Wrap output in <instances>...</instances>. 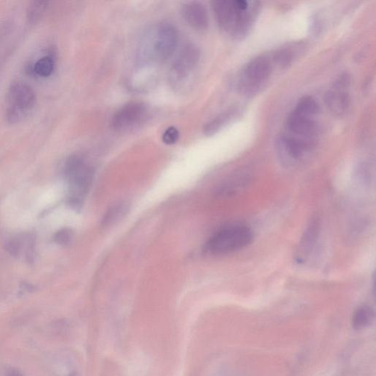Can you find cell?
Wrapping results in <instances>:
<instances>
[{
    "mask_svg": "<svg viewBox=\"0 0 376 376\" xmlns=\"http://www.w3.org/2000/svg\"><path fill=\"white\" fill-rule=\"evenodd\" d=\"M213 9L220 29L235 39H243L252 29L260 10L258 2L215 1Z\"/></svg>",
    "mask_w": 376,
    "mask_h": 376,
    "instance_id": "6da1fadb",
    "label": "cell"
},
{
    "mask_svg": "<svg viewBox=\"0 0 376 376\" xmlns=\"http://www.w3.org/2000/svg\"><path fill=\"white\" fill-rule=\"evenodd\" d=\"M178 43L176 29L170 24H160L146 33L138 48L142 64L162 62L175 52Z\"/></svg>",
    "mask_w": 376,
    "mask_h": 376,
    "instance_id": "7a4b0ae2",
    "label": "cell"
},
{
    "mask_svg": "<svg viewBox=\"0 0 376 376\" xmlns=\"http://www.w3.org/2000/svg\"><path fill=\"white\" fill-rule=\"evenodd\" d=\"M253 239L252 229L246 226H226L209 239L205 250L208 254L216 256L231 254L252 243Z\"/></svg>",
    "mask_w": 376,
    "mask_h": 376,
    "instance_id": "3957f363",
    "label": "cell"
},
{
    "mask_svg": "<svg viewBox=\"0 0 376 376\" xmlns=\"http://www.w3.org/2000/svg\"><path fill=\"white\" fill-rule=\"evenodd\" d=\"M272 73V64L266 56L250 60L243 67L238 80L239 92L253 97L260 92Z\"/></svg>",
    "mask_w": 376,
    "mask_h": 376,
    "instance_id": "277c9868",
    "label": "cell"
},
{
    "mask_svg": "<svg viewBox=\"0 0 376 376\" xmlns=\"http://www.w3.org/2000/svg\"><path fill=\"white\" fill-rule=\"evenodd\" d=\"M65 170L71 187L72 203L79 205L92 185L94 170L84 157L74 155L67 160Z\"/></svg>",
    "mask_w": 376,
    "mask_h": 376,
    "instance_id": "5b68a950",
    "label": "cell"
},
{
    "mask_svg": "<svg viewBox=\"0 0 376 376\" xmlns=\"http://www.w3.org/2000/svg\"><path fill=\"white\" fill-rule=\"evenodd\" d=\"M6 118L14 123L26 118L35 106L36 95L33 88L23 81L11 83L7 92Z\"/></svg>",
    "mask_w": 376,
    "mask_h": 376,
    "instance_id": "8992f818",
    "label": "cell"
},
{
    "mask_svg": "<svg viewBox=\"0 0 376 376\" xmlns=\"http://www.w3.org/2000/svg\"><path fill=\"white\" fill-rule=\"evenodd\" d=\"M148 115V109L140 102H131L125 104L114 115L112 126L118 131L131 130L140 123Z\"/></svg>",
    "mask_w": 376,
    "mask_h": 376,
    "instance_id": "52a82bcc",
    "label": "cell"
},
{
    "mask_svg": "<svg viewBox=\"0 0 376 376\" xmlns=\"http://www.w3.org/2000/svg\"><path fill=\"white\" fill-rule=\"evenodd\" d=\"M199 51L196 46L187 45L174 62L170 78L173 83L184 80L194 71L199 60Z\"/></svg>",
    "mask_w": 376,
    "mask_h": 376,
    "instance_id": "ba28073f",
    "label": "cell"
},
{
    "mask_svg": "<svg viewBox=\"0 0 376 376\" xmlns=\"http://www.w3.org/2000/svg\"><path fill=\"white\" fill-rule=\"evenodd\" d=\"M281 144L284 159L289 163H296L311 151L316 141L287 134L282 137Z\"/></svg>",
    "mask_w": 376,
    "mask_h": 376,
    "instance_id": "9c48e42d",
    "label": "cell"
},
{
    "mask_svg": "<svg viewBox=\"0 0 376 376\" xmlns=\"http://www.w3.org/2000/svg\"><path fill=\"white\" fill-rule=\"evenodd\" d=\"M286 128L289 135L316 141L318 132L317 125L311 117L294 111L287 118Z\"/></svg>",
    "mask_w": 376,
    "mask_h": 376,
    "instance_id": "30bf717a",
    "label": "cell"
},
{
    "mask_svg": "<svg viewBox=\"0 0 376 376\" xmlns=\"http://www.w3.org/2000/svg\"><path fill=\"white\" fill-rule=\"evenodd\" d=\"M183 18L193 28L203 31L207 28L209 17L204 6L199 2L185 4L182 9Z\"/></svg>",
    "mask_w": 376,
    "mask_h": 376,
    "instance_id": "8fae6325",
    "label": "cell"
},
{
    "mask_svg": "<svg viewBox=\"0 0 376 376\" xmlns=\"http://www.w3.org/2000/svg\"><path fill=\"white\" fill-rule=\"evenodd\" d=\"M328 110L334 116H344L350 108V97L345 90L334 89L328 91L324 96Z\"/></svg>",
    "mask_w": 376,
    "mask_h": 376,
    "instance_id": "7c38bea8",
    "label": "cell"
},
{
    "mask_svg": "<svg viewBox=\"0 0 376 376\" xmlns=\"http://www.w3.org/2000/svg\"><path fill=\"white\" fill-rule=\"evenodd\" d=\"M374 310L367 305H363L354 311L352 326L355 330H363L369 327L374 320Z\"/></svg>",
    "mask_w": 376,
    "mask_h": 376,
    "instance_id": "4fadbf2b",
    "label": "cell"
},
{
    "mask_svg": "<svg viewBox=\"0 0 376 376\" xmlns=\"http://www.w3.org/2000/svg\"><path fill=\"white\" fill-rule=\"evenodd\" d=\"M240 111L237 109L229 110L209 122L204 128V133L212 136L219 132L229 121L239 116Z\"/></svg>",
    "mask_w": 376,
    "mask_h": 376,
    "instance_id": "5bb4252c",
    "label": "cell"
},
{
    "mask_svg": "<svg viewBox=\"0 0 376 376\" xmlns=\"http://www.w3.org/2000/svg\"><path fill=\"white\" fill-rule=\"evenodd\" d=\"M129 211V206L125 202L114 204L109 209L102 219V226H111L120 221Z\"/></svg>",
    "mask_w": 376,
    "mask_h": 376,
    "instance_id": "9a60e30c",
    "label": "cell"
},
{
    "mask_svg": "<svg viewBox=\"0 0 376 376\" xmlns=\"http://www.w3.org/2000/svg\"><path fill=\"white\" fill-rule=\"evenodd\" d=\"M55 61L52 55H45L39 58L33 67V72L38 77H48L55 70Z\"/></svg>",
    "mask_w": 376,
    "mask_h": 376,
    "instance_id": "2e32d148",
    "label": "cell"
},
{
    "mask_svg": "<svg viewBox=\"0 0 376 376\" xmlns=\"http://www.w3.org/2000/svg\"><path fill=\"white\" fill-rule=\"evenodd\" d=\"M295 111L308 117L315 116L319 111L317 101L311 96H306L300 99L297 104Z\"/></svg>",
    "mask_w": 376,
    "mask_h": 376,
    "instance_id": "e0dca14e",
    "label": "cell"
},
{
    "mask_svg": "<svg viewBox=\"0 0 376 376\" xmlns=\"http://www.w3.org/2000/svg\"><path fill=\"white\" fill-rule=\"evenodd\" d=\"M49 2L47 1H35L28 7V20L31 25H35L38 22L41 17L43 16L45 11L48 9Z\"/></svg>",
    "mask_w": 376,
    "mask_h": 376,
    "instance_id": "ac0fdd59",
    "label": "cell"
},
{
    "mask_svg": "<svg viewBox=\"0 0 376 376\" xmlns=\"http://www.w3.org/2000/svg\"><path fill=\"white\" fill-rule=\"evenodd\" d=\"M179 137V131L175 128L167 129L162 136V140L166 144H173L176 143Z\"/></svg>",
    "mask_w": 376,
    "mask_h": 376,
    "instance_id": "d6986e66",
    "label": "cell"
},
{
    "mask_svg": "<svg viewBox=\"0 0 376 376\" xmlns=\"http://www.w3.org/2000/svg\"><path fill=\"white\" fill-rule=\"evenodd\" d=\"M72 239V232L69 228L62 229L60 231L56 237L58 243L61 245H67L71 242Z\"/></svg>",
    "mask_w": 376,
    "mask_h": 376,
    "instance_id": "ffe728a7",
    "label": "cell"
},
{
    "mask_svg": "<svg viewBox=\"0 0 376 376\" xmlns=\"http://www.w3.org/2000/svg\"><path fill=\"white\" fill-rule=\"evenodd\" d=\"M6 376H24L22 372L16 369H11L8 371Z\"/></svg>",
    "mask_w": 376,
    "mask_h": 376,
    "instance_id": "44dd1931",
    "label": "cell"
},
{
    "mask_svg": "<svg viewBox=\"0 0 376 376\" xmlns=\"http://www.w3.org/2000/svg\"><path fill=\"white\" fill-rule=\"evenodd\" d=\"M70 376H78V375L76 374V373H72V374H71Z\"/></svg>",
    "mask_w": 376,
    "mask_h": 376,
    "instance_id": "7402d4cb",
    "label": "cell"
}]
</instances>
